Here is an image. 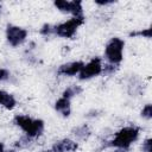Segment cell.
Masks as SVG:
<instances>
[{
	"instance_id": "6da1fadb",
	"label": "cell",
	"mask_w": 152,
	"mask_h": 152,
	"mask_svg": "<svg viewBox=\"0 0 152 152\" xmlns=\"http://www.w3.org/2000/svg\"><path fill=\"white\" fill-rule=\"evenodd\" d=\"M139 135H140V128L138 126L134 125L124 126L114 133V137L109 141H107V146L128 151L131 146L139 139Z\"/></svg>"
},
{
	"instance_id": "7a4b0ae2",
	"label": "cell",
	"mask_w": 152,
	"mask_h": 152,
	"mask_svg": "<svg viewBox=\"0 0 152 152\" xmlns=\"http://www.w3.org/2000/svg\"><path fill=\"white\" fill-rule=\"evenodd\" d=\"M13 124L19 127L24 134L32 139H38L45 128V124L42 119H33L25 114H15L13 118Z\"/></svg>"
},
{
	"instance_id": "3957f363",
	"label": "cell",
	"mask_w": 152,
	"mask_h": 152,
	"mask_svg": "<svg viewBox=\"0 0 152 152\" xmlns=\"http://www.w3.org/2000/svg\"><path fill=\"white\" fill-rule=\"evenodd\" d=\"M124 49H125L124 39L119 37L110 38L104 46V51H103V57L106 59V63L119 66L124 59Z\"/></svg>"
},
{
	"instance_id": "277c9868",
	"label": "cell",
	"mask_w": 152,
	"mask_h": 152,
	"mask_svg": "<svg viewBox=\"0 0 152 152\" xmlns=\"http://www.w3.org/2000/svg\"><path fill=\"white\" fill-rule=\"evenodd\" d=\"M84 21H86L84 15L71 17L70 19H68L65 21H62L57 25H53V34L57 37H61V38L70 39L76 34L78 27L82 26L84 24Z\"/></svg>"
},
{
	"instance_id": "5b68a950",
	"label": "cell",
	"mask_w": 152,
	"mask_h": 152,
	"mask_svg": "<svg viewBox=\"0 0 152 152\" xmlns=\"http://www.w3.org/2000/svg\"><path fill=\"white\" fill-rule=\"evenodd\" d=\"M102 68H103V62L102 58L100 57H93L89 62L84 63L82 66L78 76L80 81H89L94 77H97L102 74Z\"/></svg>"
},
{
	"instance_id": "8992f818",
	"label": "cell",
	"mask_w": 152,
	"mask_h": 152,
	"mask_svg": "<svg viewBox=\"0 0 152 152\" xmlns=\"http://www.w3.org/2000/svg\"><path fill=\"white\" fill-rule=\"evenodd\" d=\"M5 36H6L7 43H8L11 46L18 48V46L23 45V44L26 42L27 36H28V32H27V30L24 28V27L8 24V25L6 26V30H5Z\"/></svg>"
},
{
	"instance_id": "52a82bcc",
	"label": "cell",
	"mask_w": 152,
	"mask_h": 152,
	"mask_svg": "<svg viewBox=\"0 0 152 152\" xmlns=\"http://www.w3.org/2000/svg\"><path fill=\"white\" fill-rule=\"evenodd\" d=\"M53 6L64 14H70L71 17H82L83 15V5L80 0H56Z\"/></svg>"
},
{
	"instance_id": "ba28073f",
	"label": "cell",
	"mask_w": 152,
	"mask_h": 152,
	"mask_svg": "<svg viewBox=\"0 0 152 152\" xmlns=\"http://www.w3.org/2000/svg\"><path fill=\"white\" fill-rule=\"evenodd\" d=\"M83 65H84V62L82 61H72V62L63 63L57 68V75L65 76V77L77 76Z\"/></svg>"
},
{
	"instance_id": "9c48e42d",
	"label": "cell",
	"mask_w": 152,
	"mask_h": 152,
	"mask_svg": "<svg viewBox=\"0 0 152 152\" xmlns=\"http://www.w3.org/2000/svg\"><path fill=\"white\" fill-rule=\"evenodd\" d=\"M51 152H76L78 150V142L70 138H63L53 142Z\"/></svg>"
},
{
	"instance_id": "30bf717a",
	"label": "cell",
	"mask_w": 152,
	"mask_h": 152,
	"mask_svg": "<svg viewBox=\"0 0 152 152\" xmlns=\"http://www.w3.org/2000/svg\"><path fill=\"white\" fill-rule=\"evenodd\" d=\"M55 110L59 113L63 118H68L71 114V100L61 96L59 99L56 100L55 102Z\"/></svg>"
},
{
	"instance_id": "8fae6325",
	"label": "cell",
	"mask_w": 152,
	"mask_h": 152,
	"mask_svg": "<svg viewBox=\"0 0 152 152\" xmlns=\"http://www.w3.org/2000/svg\"><path fill=\"white\" fill-rule=\"evenodd\" d=\"M71 133L76 138V141H86L91 135V131H90V128H89V126L87 124H83V125L74 127Z\"/></svg>"
},
{
	"instance_id": "7c38bea8",
	"label": "cell",
	"mask_w": 152,
	"mask_h": 152,
	"mask_svg": "<svg viewBox=\"0 0 152 152\" xmlns=\"http://www.w3.org/2000/svg\"><path fill=\"white\" fill-rule=\"evenodd\" d=\"M0 106L7 110H12L17 106V100L12 94L0 89Z\"/></svg>"
},
{
	"instance_id": "4fadbf2b",
	"label": "cell",
	"mask_w": 152,
	"mask_h": 152,
	"mask_svg": "<svg viewBox=\"0 0 152 152\" xmlns=\"http://www.w3.org/2000/svg\"><path fill=\"white\" fill-rule=\"evenodd\" d=\"M33 142H34V139L27 137L26 134H23V135L14 142L13 146H14L17 150H25V148L31 147V146L33 145Z\"/></svg>"
},
{
	"instance_id": "5bb4252c",
	"label": "cell",
	"mask_w": 152,
	"mask_h": 152,
	"mask_svg": "<svg viewBox=\"0 0 152 152\" xmlns=\"http://www.w3.org/2000/svg\"><path fill=\"white\" fill-rule=\"evenodd\" d=\"M82 91H83L82 87L76 86V84H72V86L66 87V88L63 90L62 96H63V97H66V99H69V100H71L72 97H75V96H77V95H80Z\"/></svg>"
},
{
	"instance_id": "9a60e30c",
	"label": "cell",
	"mask_w": 152,
	"mask_h": 152,
	"mask_svg": "<svg viewBox=\"0 0 152 152\" xmlns=\"http://www.w3.org/2000/svg\"><path fill=\"white\" fill-rule=\"evenodd\" d=\"M129 37H142V38H151V28H142V30H138V31H132L128 34Z\"/></svg>"
},
{
	"instance_id": "2e32d148",
	"label": "cell",
	"mask_w": 152,
	"mask_h": 152,
	"mask_svg": "<svg viewBox=\"0 0 152 152\" xmlns=\"http://www.w3.org/2000/svg\"><path fill=\"white\" fill-rule=\"evenodd\" d=\"M140 116L147 121H150L152 119V104L151 103H146L142 107V109L140 110Z\"/></svg>"
},
{
	"instance_id": "e0dca14e",
	"label": "cell",
	"mask_w": 152,
	"mask_h": 152,
	"mask_svg": "<svg viewBox=\"0 0 152 152\" xmlns=\"http://www.w3.org/2000/svg\"><path fill=\"white\" fill-rule=\"evenodd\" d=\"M118 69H119L118 65H113V64H109V63H104V64H103V68H102V75H106V76L114 75Z\"/></svg>"
},
{
	"instance_id": "ac0fdd59",
	"label": "cell",
	"mask_w": 152,
	"mask_h": 152,
	"mask_svg": "<svg viewBox=\"0 0 152 152\" xmlns=\"http://www.w3.org/2000/svg\"><path fill=\"white\" fill-rule=\"evenodd\" d=\"M39 33L44 37H49L51 34H53V25L51 24H44L40 28H39Z\"/></svg>"
},
{
	"instance_id": "d6986e66",
	"label": "cell",
	"mask_w": 152,
	"mask_h": 152,
	"mask_svg": "<svg viewBox=\"0 0 152 152\" xmlns=\"http://www.w3.org/2000/svg\"><path fill=\"white\" fill-rule=\"evenodd\" d=\"M141 151L142 152H152V139L148 137L146 138L141 144Z\"/></svg>"
},
{
	"instance_id": "ffe728a7",
	"label": "cell",
	"mask_w": 152,
	"mask_h": 152,
	"mask_svg": "<svg viewBox=\"0 0 152 152\" xmlns=\"http://www.w3.org/2000/svg\"><path fill=\"white\" fill-rule=\"evenodd\" d=\"M10 77H11L10 70H7L6 68H0V82H5L10 80Z\"/></svg>"
},
{
	"instance_id": "44dd1931",
	"label": "cell",
	"mask_w": 152,
	"mask_h": 152,
	"mask_svg": "<svg viewBox=\"0 0 152 152\" xmlns=\"http://www.w3.org/2000/svg\"><path fill=\"white\" fill-rule=\"evenodd\" d=\"M115 1L114 0H95V4L97 6H108V5H113Z\"/></svg>"
},
{
	"instance_id": "7402d4cb",
	"label": "cell",
	"mask_w": 152,
	"mask_h": 152,
	"mask_svg": "<svg viewBox=\"0 0 152 152\" xmlns=\"http://www.w3.org/2000/svg\"><path fill=\"white\" fill-rule=\"evenodd\" d=\"M0 152H6V148H5V144L0 141Z\"/></svg>"
},
{
	"instance_id": "603a6c76",
	"label": "cell",
	"mask_w": 152,
	"mask_h": 152,
	"mask_svg": "<svg viewBox=\"0 0 152 152\" xmlns=\"http://www.w3.org/2000/svg\"><path fill=\"white\" fill-rule=\"evenodd\" d=\"M6 152H17V150H14V148H11V150H6Z\"/></svg>"
},
{
	"instance_id": "cb8c5ba5",
	"label": "cell",
	"mask_w": 152,
	"mask_h": 152,
	"mask_svg": "<svg viewBox=\"0 0 152 152\" xmlns=\"http://www.w3.org/2000/svg\"><path fill=\"white\" fill-rule=\"evenodd\" d=\"M39 152H51V150H42V151H39Z\"/></svg>"
},
{
	"instance_id": "d4e9b609",
	"label": "cell",
	"mask_w": 152,
	"mask_h": 152,
	"mask_svg": "<svg viewBox=\"0 0 152 152\" xmlns=\"http://www.w3.org/2000/svg\"><path fill=\"white\" fill-rule=\"evenodd\" d=\"M0 12H1V2H0Z\"/></svg>"
}]
</instances>
